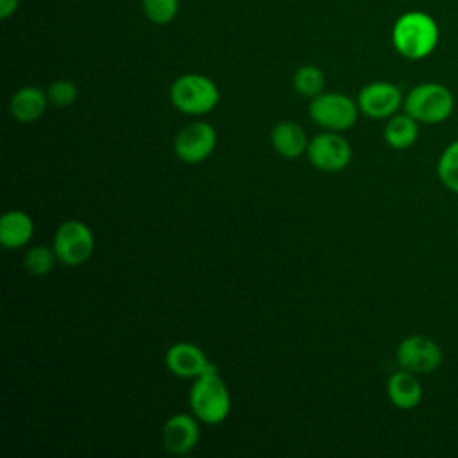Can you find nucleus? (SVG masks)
Returning <instances> with one entry per match:
<instances>
[{
  "instance_id": "423d86ee",
  "label": "nucleus",
  "mask_w": 458,
  "mask_h": 458,
  "mask_svg": "<svg viewBox=\"0 0 458 458\" xmlns=\"http://www.w3.org/2000/svg\"><path fill=\"white\" fill-rule=\"evenodd\" d=\"M395 358L401 369L417 376H426L442 365L444 352L437 340L428 335L415 333L401 340L395 351Z\"/></svg>"
},
{
  "instance_id": "5701e85b",
  "label": "nucleus",
  "mask_w": 458,
  "mask_h": 458,
  "mask_svg": "<svg viewBox=\"0 0 458 458\" xmlns=\"http://www.w3.org/2000/svg\"><path fill=\"white\" fill-rule=\"evenodd\" d=\"M20 0H0V18L7 20L18 11Z\"/></svg>"
},
{
  "instance_id": "dca6fc26",
  "label": "nucleus",
  "mask_w": 458,
  "mask_h": 458,
  "mask_svg": "<svg viewBox=\"0 0 458 458\" xmlns=\"http://www.w3.org/2000/svg\"><path fill=\"white\" fill-rule=\"evenodd\" d=\"M272 147L281 154L283 157L293 159L299 157L308 148V138L304 131L293 123V122H279L270 134Z\"/></svg>"
},
{
  "instance_id": "f03ea898",
  "label": "nucleus",
  "mask_w": 458,
  "mask_h": 458,
  "mask_svg": "<svg viewBox=\"0 0 458 458\" xmlns=\"http://www.w3.org/2000/svg\"><path fill=\"white\" fill-rule=\"evenodd\" d=\"M190 406L193 415L206 424H218L229 415L231 395L215 365H209L195 377L190 392Z\"/></svg>"
},
{
  "instance_id": "9d476101",
  "label": "nucleus",
  "mask_w": 458,
  "mask_h": 458,
  "mask_svg": "<svg viewBox=\"0 0 458 458\" xmlns=\"http://www.w3.org/2000/svg\"><path fill=\"white\" fill-rule=\"evenodd\" d=\"M216 145V131L208 122H193L182 127L174 141L175 154L184 163H200Z\"/></svg>"
},
{
  "instance_id": "412c9836",
  "label": "nucleus",
  "mask_w": 458,
  "mask_h": 458,
  "mask_svg": "<svg viewBox=\"0 0 458 458\" xmlns=\"http://www.w3.org/2000/svg\"><path fill=\"white\" fill-rule=\"evenodd\" d=\"M141 9L154 25H168L179 13V0H141Z\"/></svg>"
},
{
  "instance_id": "1a4fd4ad",
  "label": "nucleus",
  "mask_w": 458,
  "mask_h": 458,
  "mask_svg": "<svg viewBox=\"0 0 458 458\" xmlns=\"http://www.w3.org/2000/svg\"><path fill=\"white\" fill-rule=\"evenodd\" d=\"M306 152L311 165L324 172H340L351 163L352 157L349 141L335 131L317 134L313 140H310Z\"/></svg>"
},
{
  "instance_id": "f257e3e1",
  "label": "nucleus",
  "mask_w": 458,
  "mask_h": 458,
  "mask_svg": "<svg viewBox=\"0 0 458 458\" xmlns=\"http://www.w3.org/2000/svg\"><path fill=\"white\" fill-rule=\"evenodd\" d=\"M438 39V23L431 14L424 11H406L394 21L392 45L395 52L404 59H426L435 52Z\"/></svg>"
},
{
  "instance_id": "9b49d317",
  "label": "nucleus",
  "mask_w": 458,
  "mask_h": 458,
  "mask_svg": "<svg viewBox=\"0 0 458 458\" xmlns=\"http://www.w3.org/2000/svg\"><path fill=\"white\" fill-rule=\"evenodd\" d=\"M197 417L186 415V413H175L172 415L161 431L163 445L168 453L174 454H184L190 453L199 440V424Z\"/></svg>"
},
{
  "instance_id": "a211bd4d",
  "label": "nucleus",
  "mask_w": 458,
  "mask_h": 458,
  "mask_svg": "<svg viewBox=\"0 0 458 458\" xmlns=\"http://www.w3.org/2000/svg\"><path fill=\"white\" fill-rule=\"evenodd\" d=\"M437 175L447 191L458 195V138L453 140L438 156Z\"/></svg>"
},
{
  "instance_id": "4be33fe9",
  "label": "nucleus",
  "mask_w": 458,
  "mask_h": 458,
  "mask_svg": "<svg viewBox=\"0 0 458 458\" xmlns=\"http://www.w3.org/2000/svg\"><path fill=\"white\" fill-rule=\"evenodd\" d=\"M47 97H48V104L52 106H57V107L72 106L77 98V86L72 81L57 79L48 86Z\"/></svg>"
},
{
  "instance_id": "39448f33",
  "label": "nucleus",
  "mask_w": 458,
  "mask_h": 458,
  "mask_svg": "<svg viewBox=\"0 0 458 458\" xmlns=\"http://www.w3.org/2000/svg\"><path fill=\"white\" fill-rule=\"evenodd\" d=\"M358 102L336 91L320 93L310 102V116L320 127L340 132L351 129L358 120Z\"/></svg>"
},
{
  "instance_id": "6e6552de",
  "label": "nucleus",
  "mask_w": 458,
  "mask_h": 458,
  "mask_svg": "<svg viewBox=\"0 0 458 458\" xmlns=\"http://www.w3.org/2000/svg\"><path fill=\"white\" fill-rule=\"evenodd\" d=\"M404 97L401 89L388 81H374L365 84L358 93V107L369 118L386 120L403 107Z\"/></svg>"
},
{
  "instance_id": "ddd939ff",
  "label": "nucleus",
  "mask_w": 458,
  "mask_h": 458,
  "mask_svg": "<svg viewBox=\"0 0 458 458\" xmlns=\"http://www.w3.org/2000/svg\"><path fill=\"white\" fill-rule=\"evenodd\" d=\"M386 394L390 403L399 410H413L424 397V388L417 374L410 370H397L386 381Z\"/></svg>"
},
{
  "instance_id": "f8f14e48",
  "label": "nucleus",
  "mask_w": 458,
  "mask_h": 458,
  "mask_svg": "<svg viewBox=\"0 0 458 458\" xmlns=\"http://www.w3.org/2000/svg\"><path fill=\"white\" fill-rule=\"evenodd\" d=\"M166 369L177 377H199L211 363L204 351L190 342H177L165 354Z\"/></svg>"
},
{
  "instance_id": "0eeeda50",
  "label": "nucleus",
  "mask_w": 458,
  "mask_h": 458,
  "mask_svg": "<svg viewBox=\"0 0 458 458\" xmlns=\"http://www.w3.org/2000/svg\"><path fill=\"white\" fill-rule=\"evenodd\" d=\"M95 249V238L91 229L79 220H68L61 224L54 234V250L57 259L64 265L86 263Z\"/></svg>"
},
{
  "instance_id": "20e7f679",
  "label": "nucleus",
  "mask_w": 458,
  "mask_h": 458,
  "mask_svg": "<svg viewBox=\"0 0 458 458\" xmlns=\"http://www.w3.org/2000/svg\"><path fill=\"white\" fill-rule=\"evenodd\" d=\"M216 84L202 73H184L170 86L172 104L186 114L209 113L218 104Z\"/></svg>"
},
{
  "instance_id": "2eb2a0df",
  "label": "nucleus",
  "mask_w": 458,
  "mask_h": 458,
  "mask_svg": "<svg viewBox=\"0 0 458 458\" xmlns=\"http://www.w3.org/2000/svg\"><path fill=\"white\" fill-rule=\"evenodd\" d=\"M34 234L32 218L20 209L7 211L0 218V243L5 249L23 247Z\"/></svg>"
},
{
  "instance_id": "6ab92c4d",
  "label": "nucleus",
  "mask_w": 458,
  "mask_h": 458,
  "mask_svg": "<svg viewBox=\"0 0 458 458\" xmlns=\"http://www.w3.org/2000/svg\"><path fill=\"white\" fill-rule=\"evenodd\" d=\"M324 72L315 64H304L293 73V89L302 97H317L324 91Z\"/></svg>"
},
{
  "instance_id": "7ed1b4c3",
  "label": "nucleus",
  "mask_w": 458,
  "mask_h": 458,
  "mask_svg": "<svg viewBox=\"0 0 458 458\" xmlns=\"http://www.w3.org/2000/svg\"><path fill=\"white\" fill-rule=\"evenodd\" d=\"M403 109L419 123H442L454 111V95L440 82H420L404 95Z\"/></svg>"
},
{
  "instance_id": "4468645a",
  "label": "nucleus",
  "mask_w": 458,
  "mask_h": 458,
  "mask_svg": "<svg viewBox=\"0 0 458 458\" xmlns=\"http://www.w3.org/2000/svg\"><path fill=\"white\" fill-rule=\"evenodd\" d=\"M47 104H48L47 91L39 89L38 86H23L13 95L9 109L18 122L29 123L38 120L45 113Z\"/></svg>"
},
{
  "instance_id": "aec40b11",
  "label": "nucleus",
  "mask_w": 458,
  "mask_h": 458,
  "mask_svg": "<svg viewBox=\"0 0 458 458\" xmlns=\"http://www.w3.org/2000/svg\"><path fill=\"white\" fill-rule=\"evenodd\" d=\"M55 259H57V254L54 247L48 249L45 245H36L27 250L23 258V267L32 276H47L54 268Z\"/></svg>"
},
{
  "instance_id": "f3484780",
  "label": "nucleus",
  "mask_w": 458,
  "mask_h": 458,
  "mask_svg": "<svg viewBox=\"0 0 458 458\" xmlns=\"http://www.w3.org/2000/svg\"><path fill=\"white\" fill-rule=\"evenodd\" d=\"M383 136L388 147L395 150H406L413 147V143L419 138V122L411 118L408 113H395L390 118H386Z\"/></svg>"
}]
</instances>
